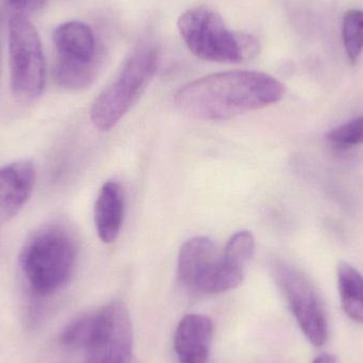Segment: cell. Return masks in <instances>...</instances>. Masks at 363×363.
Wrapping results in <instances>:
<instances>
[{
  "instance_id": "6da1fadb",
  "label": "cell",
  "mask_w": 363,
  "mask_h": 363,
  "mask_svg": "<svg viewBox=\"0 0 363 363\" xmlns=\"http://www.w3.org/2000/svg\"><path fill=\"white\" fill-rule=\"evenodd\" d=\"M285 86L256 70H230L196 79L179 89L177 108L200 121H226L277 104Z\"/></svg>"
},
{
  "instance_id": "7a4b0ae2",
  "label": "cell",
  "mask_w": 363,
  "mask_h": 363,
  "mask_svg": "<svg viewBox=\"0 0 363 363\" xmlns=\"http://www.w3.org/2000/svg\"><path fill=\"white\" fill-rule=\"evenodd\" d=\"M77 247L61 226H47L34 233L21 250V272L32 292L52 296L64 287L74 273Z\"/></svg>"
},
{
  "instance_id": "3957f363",
  "label": "cell",
  "mask_w": 363,
  "mask_h": 363,
  "mask_svg": "<svg viewBox=\"0 0 363 363\" xmlns=\"http://www.w3.org/2000/svg\"><path fill=\"white\" fill-rule=\"evenodd\" d=\"M178 29L187 48L205 61L242 63L259 52V43L254 36L228 29L223 18L206 6L184 12Z\"/></svg>"
},
{
  "instance_id": "277c9868",
  "label": "cell",
  "mask_w": 363,
  "mask_h": 363,
  "mask_svg": "<svg viewBox=\"0 0 363 363\" xmlns=\"http://www.w3.org/2000/svg\"><path fill=\"white\" fill-rule=\"evenodd\" d=\"M161 50L157 45H143L128 59L114 82L96 98L91 119L96 129L110 131L136 104L159 68Z\"/></svg>"
},
{
  "instance_id": "5b68a950",
  "label": "cell",
  "mask_w": 363,
  "mask_h": 363,
  "mask_svg": "<svg viewBox=\"0 0 363 363\" xmlns=\"http://www.w3.org/2000/svg\"><path fill=\"white\" fill-rule=\"evenodd\" d=\"M181 283L194 294H218L241 285L245 268L230 262L207 237H194L184 243L178 258Z\"/></svg>"
},
{
  "instance_id": "8992f818",
  "label": "cell",
  "mask_w": 363,
  "mask_h": 363,
  "mask_svg": "<svg viewBox=\"0 0 363 363\" xmlns=\"http://www.w3.org/2000/svg\"><path fill=\"white\" fill-rule=\"evenodd\" d=\"M9 55L13 95L23 102L38 99L46 85V60L38 30L23 14L10 19Z\"/></svg>"
},
{
  "instance_id": "52a82bcc",
  "label": "cell",
  "mask_w": 363,
  "mask_h": 363,
  "mask_svg": "<svg viewBox=\"0 0 363 363\" xmlns=\"http://www.w3.org/2000/svg\"><path fill=\"white\" fill-rule=\"evenodd\" d=\"M275 281L283 291L303 334L315 347L325 345L328 324L321 298L311 281L296 267L285 262L272 266Z\"/></svg>"
},
{
  "instance_id": "ba28073f",
  "label": "cell",
  "mask_w": 363,
  "mask_h": 363,
  "mask_svg": "<svg viewBox=\"0 0 363 363\" xmlns=\"http://www.w3.org/2000/svg\"><path fill=\"white\" fill-rule=\"evenodd\" d=\"M36 172L32 162L18 161L0 168V222L15 217L31 196Z\"/></svg>"
},
{
  "instance_id": "9c48e42d",
  "label": "cell",
  "mask_w": 363,
  "mask_h": 363,
  "mask_svg": "<svg viewBox=\"0 0 363 363\" xmlns=\"http://www.w3.org/2000/svg\"><path fill=\"white\" fill-rule=\"evenodd\" d=\"M213 321L206 315H185L174 335V350L181 363H207L213 343Z\"/></svg>"
},
{
  "instance_id": "30bf717a",
  "label": "cell",
  "mask_w": 363,
  "mask_h": 363,
  "mask_svg": "<svg viewBox=\"0 0 363 363\" xmlns=\"http://www.w3.org/2000/svg\"><path fill=\"white\" fill-rule=\"evenodd\" d=\"M52 40L57 59L82 64L100 62L93 30L82 21L62 23L53 32Z\"/></svg>"
},
{
  "instance_id": "8fae6325",
  "label": "cell",
  "mask_w": 363,
  "mask_h": 363,
  "mask_svg": "<svg viewBox=\"0 0 363 363\" xmlns=\"http://www.w3.org/2000/svg\"><path fill=\"white\" fill-rule=\"evenodd\" d=\"M125 213V196L117 182L102 186L95 204V224L102 242L112 243L121 233Z\"/></svg>"
},
{
  "instance_id": "7c38bea8",
  "label": "cell",
  "mask_w": 363,
  "mask_h": 363,
  "mask_svg": "<svg viewBox=\"0 0 363 363\" xmlns=\"http://www.w3.org/2000/svg\"><path fill=\"white\" fill-rule=\"evenodd\" d=\"M108 334V318L102 308L97 313H89L70 322L60 336L66 347L85 349L87 351L99 347Z\"/></svg>"
},
{
  "instance_id": "4fadbf2b",
  "label": "cell",
  "mask_w": 363,
  "mask_h": 363,
  "mask_svg": "<svg viewBox=\"0 0 363 363\" xmlns=\"http://www.w3.org/2000/svg\"><path fill=\"white\" fill-rule=\"evenodd\" d=\"M338 288L345 315L363 324V275L347 262L338 267Z\"/></svg>"
},
{
  "instance_id": "5bb4252c",
  "label": "cell",
  "mask_w": 363,
  "mask_h": 363,
  "mask_svg": "<svg viewBox=\"0 0 363 363\" xmlns=\"http://www.w3.org/2000/svg\"><path fill=\"white\" fill-rule=\"evenodd\" d=\"M99 66L100 62L82 64L57 59L53 66V79L59 86L68 91H82L93 84Z\"/></svg>"
},
{
  "instance_id": "9a60e30c",
  "label": "cell",
  "mask_w": 363,
  "mask_h": 363,
  "mask_svg": "<svg viewBox=\"0 0 363 363\" xmlns=\"http://www.w3.org/2000/svg\"><path fill=\"white\" fill-rule=\"evenodd\" d=\"M342 38L347 57L355 63L363 52V10L352 9L345 13Z\"/></svg>"
},
{
  "instance_id": "2e32d148",
  "label": "cell",
  "mask_w": 363,
  "mask_h": 363,
  "mask_svg": "<svg viewBox=\"0 0 363 363\" xmlns=\"http://www.w3.org/2000/svg\"><path fill=\"white\" fill-rule=\"evenodd\" d=\"M255 252V239L247 230H241L230 237L224 247L223 254L230 262L243 267L253 257Z\"/></svg>"
},
{
  "instance_id": "e0dca14e",
  "label": "cell",
  "mask_w": 363,
  "mask_h": 363,
  "mask_svg": "<svg viewBox=\"0 0 363 363\" xmlns=\"http://www.w3.org/2000/svg\"><path fill=\"white\" fill-rule=\"evenodd\" d=\"M328 140L340 147H351L363 143V116L336 128L328 134Z\"/></svg>"
},
{
  "instance_id": "ac0fdd59",
  "label": "cell",
  "mask_w": 363,
  "mask_h": 363,
  "mask_svg": "<svg viewBox=\"0 0 363 363\" xmlns=\"http://www.w3.org/2000/svg\"><path fill=\"white\" fill-rule=\"evenodd\" d=\"M46 1L47 0H28L27 6H26V8H29L30 11L35 12V11L44 8Z\"/></svg>"
},
{
  "instance_id": "d6986e66",
  "label": "cell",
  "mask_w": 363,
  "mask_h": 363,
  "mask_svg": "<svg viewBox=\"0 0 363 363\" xmlns=\"http://www.w3.org/2000/svg\"><path fill=\"white\" fill-rule=\"evenodd\" d=\"M313 363H338V360L334 355L323 354V355H320L319 357L315 358Z\"/></svg>"
},
{
  "instance_id": "ffe728a7",
  "label": "cell",
  "mask_w": 363,
  "mask_h": 363,
  "mask_svg": "<svg viewBox=\"0 0 363 363\" xmlns=\"http://www.w3.org/2000/svg\"><path fill=\"white\" fill-rule=\"evenodd\" d=\"M8 2L15 10H21L27 6L28 0H8Z\"/></svg>"
}]
</instances>
